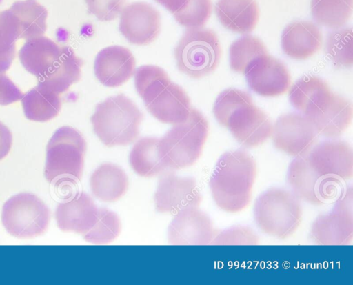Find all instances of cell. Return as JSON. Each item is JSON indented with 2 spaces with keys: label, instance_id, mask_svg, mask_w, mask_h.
Segmentation results:
<instances>
[{
  "label": "cell",
  "instance_id": "cell-37",
  "mask_svg": "<svg viewBox=\"0 0 353 285\" xmlns=\"http://www.w3.org/2000/svg\"><path fill=\"white\" fill-rule=\"evenodd\" d=\"M213 244H257L259 237L248 226H236L216 233Z\"/></svg>",
  "mask_w": 353,
  "mask_h": 285
},
{
  "label": "cell",
  "instance_id": "cell-14",
  "mask_svg": "<svg viewBox=\"0 0 353 285\" xmlns=\"http://www.w3.org/2000/svg\"><path fill=\"white\" fill-rule=\"evenodd\" d=\"M225 127L246 148L263 144L271 137L273 129L269 117L253 103L241 106L234 111Z\"/></svg>",
  "mask_w": 353,
  "mask_h": 285
},
{
  "label": "cell",
  "instance_id": "cell-5",
  "mask_svg": "<svg viewBox=\"0 0 353 285\" xmlns=\"http://www.w3.org/2000/svg\"><path fill=\"white\" fill-rule=\"evenodd\" d=\"M86 150L81 133L70 126L56 130L46 148L44 174L56 186L77 184L81 181Z\"/></svg>",
  "mask_w": 353,
  "mask_h": 285
},
{
  "label": "cell",
  "instance_id": "cell-11",
  "mask_svg": "<svg viewBox=\"0 0 353 285\" xmlns=\"http://www.w3.org/2000/svg\"><path fill=\"white\" fill-rule=\"evenodd\" d=\"M271 136L276 149L294 157L307 153L318 138L310 119L297 112L281 115L273 126Z\"/></svg>",
  "mask_w": 353,
  "mask_h": 285
},
{
  "label": "cell",
  "instance_id": "cell-34",
  "mask_svg": "<svg viewBox=\"0 0 353 285\" xmlns=\"http://www.w3.org/2000/svg\"><path fill=\"white\" fill-rule=\"evenodd\" d=\"M250 103H253V101L250 93L229 88L223 91L216 98L213 112L217 121L225 127L228 118L234 111L241 106Z\"/></svg>",
  "mask_w": 353,
  "mask_h": 285
},
{
  "label": "cell",
  "instance_id": "cell-15",
  "mask_svg": "<svg viewBox=\"0 0 353 285\" xmlns=\"http://www.w3.org/2000/svg\"><path fill=\"white\" fill-rule=\"evenodd\" d=\"M160 30V14L149 3L133 2L121 12L119 30L132 44L150 43L157 37Z\"/></svg>",
  "mask_w": 353,
  "mask_h": 285
},
{
  "label": "cell",
  "instance_id": "cell-9",
  "mask_svg": "<svg viewBox=\"0 0 353 285\" xmlns=\"http://www.w3.org/2000/svg\"><path fill=\"white\" fill-rule=\"evenodd\" d=\"M352 188L345 187L332 210L318 216L310 228V237L317 244L345 245L353 239Z\"/></svg>",
  "mask_w": 353,
  "mask_h": 285
},
{
  "label": "cell",
  "instance_id": "cell-36",
  "mask_svg": "<svg viewBox=\"0 0 353 285\" xmlns=\"http://www.w3.org/2000/svg\"><path fill=\"white\" fill-rule=\"evenodd\" d=\"M211 0H188L176 12L173 14L181 26L189 28H202L212 13Z\"/></svg>",
  "mask_w": 353,
  "mask_h": 285
},
{
  "label": "cell",
  "instance_id": "cell-26",
  "mask_svg": "<svg viewBox=\"0 0 353 285\" xmlns=\"http://www.w3.org/2000/svg\"><path fill=\"white\" fill-rule=\"evenodd\" d=\"M21 100L26 117L35 121L54 118L61 107L59 94L39 83L24 94Z\"/></svg>",
  "mask_w": 353,
  "mask_h": 285
},
{
  "label": "cell",
  "instance_id": "cell-41",
  "mask_svg": "<svg viewBox=\"0 0 353 285\" xmlns=\"http://www.w3.org/2000/svg\"><path fill=\"white\" fill-rule=\"evenodd\" d=\"M164 6L171 13L174 14L179 10L188 0H155Z\"/></svg>",
  "mask_w": 353,
  "mask_h": 285
},
{
  "label": "cell",
  "instance_id": "cell-20",
  "mask_svg": "<svg viewBox=\"0 0 353 285\" xmlns=\"http://www.w3.org/2000/svg\"><path fill=\"white\" fill-rule=\"evenodd\" d=\"M145 107L159 121L170 124L185 121L191 109L188 95L179 85L173 82Z\"/></svg>",
  "mask_w": 353,
  "mask_h": 285
},
{
  "label": "cell",
  "instance_id": "cell-35",
  "mask_svg": "<svg viewBox=\"0 0 353 285\" xmlns=\"http://www.w3.org/2000/svg\"><path fill=\"white\" fill-rule=\"evenodd\" d=\"M15 26L8 10L0 12V72L8 70L15 57Z\"/></svg>",
  "mask_w": 353,
  "mask_h": 285
},
{
  "label": "cell",
  "instance_id": "cell-6",
  "mask_svg": "<svg viewBox=\"0 0 353 285\" xmlns=\"http://www.w3.org/2000/svg\"><path fill=\"white\" fill-rule=\"evenodd\" d=\"M303 218L301 200L292 192L272 188L261 193L254 206V219L265 234L285 239L299 227Z\"/></svg>",
  "mask_w": 353,
  "mask_h": 285
},
{
  "label": "cell",
  "instance_id": "cell-1",
  "mask_svg": "<svg viewBox=\"0 0 353 285\" xmlns=\"http://www.w3.org/2000/svg\"><path fill=\"white\" fill-rule=\"evenodd\" d=\"M353 176V151L336 139L315 144L290 164L287 181L300 199L315 206L334 202Z\"/></svg>",
  "mask_w": 353,
  "mask_h": 285
},
{
  "label": "cell",
  "instance_id": "cell-31",
  "mask_svg": "<svg viewBox=\"0 0 353 285\" xmlns=\"http://www.w3.org/2000/svg\"><path fill=\"white\" fill-rule=\"evenodd\" d=\"M265 54H268V50L259 39L250 35H243L230 47V66L236 72L244 73L254 59Z\"/></svg>",
  "mask_w": 353,
  "mask_h": 285
},
{
  "label": "cell",
  "instance_id": "cell-32",
  "mask_svg": "<svg viewBox=\"0 0 353 285\" xmlns=\"http://www.w3.org/2000/svg\"><path fill=\"white\" fill-rule=\"evenodd\" d=\"M328 88L327 84L318 77L304 76L290 90V102L295 109L304 114L315 98Z\"/></svg>",
  "mask_w": 353,
  "mask_h": 285
},
{
  "label": "cell",
  "instance_id": "cell-39",
  "mask_svg": "<svg viewBox=\"0 0 353 285\" xmlns=\"http://www.w3.org/2000/svg\"><path fill=\"white\" fill-rule=\"evenodd\" d=\"M24 94L4 73L0 72V105L6 106L21 99Z\"/></svg>",
  "mask_w": 353,
  "mask_h": 285
},
{
  "label": "cell",
  "instance_id": "cell-12",
  "mask_svg": "<svg viewBox=\"0 0 353 285\" xmlns=\"http://www.w3.org/2000/svg\"><path fill=\"white\" fill-rule=\"evenodd\" d=\"M244 74L250 88L263 97L281 95L290 86L291 77L286 66L268 54L254 59Z\"/></svg>",
  "mask_w": 353,
  "mask_h": 285
},
{
  "label": "cell",
  "instance_id": "cell-25",
  "mask_svg": "<svg viewBox=\"0 0 353 285\" xmlns=\"http://www.w3.org/2000/svg\"><path fill=\"white\" fill-rule=\"evenodd\" d=\"M83 63L76 56L72 49L63 46L59 59L52 68L38 79V83L61 94L81 79V69Z\"/></svg>",
  "mask_w": 353,
  "mask_h": 285
},
{
  "label": "cell",
  "instance_id": "cell-3",
  "mask_svg": "<svg viewBox=\"0 0 353 285\" xmlns=\"http://www.w3.org/2000/svg\"><path fill=\"white\" fill-rule=\"evenodd\" d=\"M143 113L123 94L99 103L90 118L98 138L107 146H128L139 135Z\"/></svg>",
  "mask_w": 353,
  "mask_h": 285
},
{
  "label": "cell",
  "instance_id": "cell-18",
  "mask_svg": "<svg viewBox=\"0 0 353 285\" xmlns=\"http://www.w3.org/2000/svg\"><path fill=\"white\" fill-rule=\"evenodd\" d=\"M98 209L90 195L77 193L58 204L55 211L57 226L63 232L84 235L94 224Z\"/></svg>",
  "mask_w": 353,
  "mask_h": 285
},
{
  "label": "cell",
  "instance_id": "cell-19",
  "mask_svg": "<svg viewBox=\"0 0 353 285\" xmlns=\"http://www.w3.org/2000/svg\"><path fill=\"white\" fill-rule=\"evenodd\" d=\"M323 35L313 22L296 21L288 24L281 35L283 52L290 58L305 59L317 52L322 46Z\"/></svg>",
  "mask_w": 353,
  "mask_h": 285
},
{
  "label": "cell",
  "instance_id": "cell-24",
  "mask_svg": "<svg viewBox=\"0 0 353 285\" xmlns=\"http://www.w3.org/2000/svg\"><path fill=\"white\" fill-rule=\"evenodd\" d=\"M128 177L125 171L111 163L99 166L90 178L92 193L105 202H113L121 198L128 190Z\"/></svg>",
  "mask_w": 353,
  "mask_h": 285
},
{
  "label": "cell",
  "instance_id": "cell-27",
  "mask_svg": "<svg viewBox=\"0 0 353 285\" xmlns=\"http://www.w3.org/2000/svg\"><path fill=\"white\" fill-rule=\"evenodd\" d=\"M159 139L143 137L132 147L129 161L133 170L140 176L152 177L166 170L159 153Z\"/></svg>",
  "mask_w": 353,
  "mask_h": 285
},
{
  "label": "cell",
  "instance_id": "cell-33",
  "mask_svg": "<svg viewBox=\"0 0 353 285\" xmlns=\"http://www.w3.org/2000/svg\"><path fill=\"white\" fill-rule=\"evenodd\" d=\"M121 224L118 215L107 208H99L93 226L83 235L85 241L105 244L114 241L120 234Z\"/></svg>",
  "mask_w": 353,
  "mask_h": 285
},
{
  "label": "cell",
  "instance_id": "cell-28",
  "mask_svg": "<svg viewBox=\"0 0 353 285\" xmlns=\"http://www.w3.org/2000/svg\"><path fill=\"white\" fill-rule=\"evenodd\" d=\"M352 4L353 0H312V16L319 26L342 28L351 17Z\"/></svg>",
  "mask_w": 353,
  "mask_h": 285
},
{
  "label": "cell",
  "instance_id": "cell-40",
  "mask_svg": "<svg viewBox=\"0 0 353 285\" xmlns=\"http://www.w3.org/2000/svg\"><path fill=\"white\" fill-rule=\"evenodd\" d=\"M12 134L7 126L0 121V160L10 152L12 146Z\"/></svg>",
  "mask_w": 353,
  "mask_h": 285
},
{
  "label": "cell",
  "instance_id": "cell-17",
  "mask_svg": "<svg viewBox=\"0 0 353 285\" xmlns=\"http://www.w3.org/2000/svg\"><path fill=\"white\" fill-rule=\"evenodd\" d=\"M94 69L97 78L103 85L117 87L134 75L135 59L129 49L111 46L97 54Z\"/></svg>",
  "mask_w": 353,
  "mask_h": 285
},
{
  "label": "cell",
  "instance_id": "cell-29",
  "mask_svg": "<svg viewBox=\"0 0 353 285\" xmlns=\"http://www.w3.org/2000/svg\"><path fill=\"white\" fill-rule=\"evenodd\" d=\"M171 82L167 72L157 66H142L135 72V88L145 106L150 103Z\"/></svg>",
  "mask_w": 353,
  "mask_h": 285
},
{
  "label": "cell",
  "instance_id": "cell-16",
  "mask_svg": "<svg viewBox=\"0 0 353 285\" xmlns=\"http://www.w3.org/2000/svg\"><path fill=\"white\" fill-rule=\"evenodd\" d=\"M215 235L210 218L198 208L177 213L168 227V240L172 244H208Z\"/></svg>",
  "mask_w": 353,
  "mask_h": 285
},
{
  "label": "cell",
  "instance_id": "cell-2",
  "mask_svg": "<svg viewBox=\"0 0 353 285\" xmlns=\"http://www.w3.org/2000/svg\"><path fill=\"white\" fill-rule=\"evenodd\" d=\"M256 176V161L248 152L239 149L223 153L209 182L216 206L232 213L246 208L252 200Z\"/></svg>",
  "mask_w": 353,
  "mask_h": 285
},
{
  "label": "cell",
  "instance_id": "cell-13",
  "mask_svg": "<svg viewBox=\"0 0 353 285\" xmlns=\"http://www.w3.org/2000/svg\"><path fill=\"white\" fill-rule=\"evenodd\" d=\"M154 199L158 212L177 213L188 208H198L202 196L194 178L167 174L160 179Z\"/></svg>",
  "mask_w": 353,
  "mask_h": 285
},
{
  "label": "cell",
  "instance_id": "cell-21",
  "mask_svg": "<svg viewBox=\"0 0 353 285\" xmlns=\"http://www.w3.org/2000/svg\"><path fill=\"white\" fill-rule=\"evenodd\" d=\"M63 46L44 36L28 40L19 52L24 68L38 79L43 76L59 59Z\"/></svg>",
  "mask_w": 353,
  "mask_h": 285
},
{
  "label": "cell",
  "instance_id": "cell-38",
  "mask_svg": "<svg viewBox=\"0 0 353 285\" xmlns=\"http://www.w3.org/2000/svg\"><path fill=\"white\" fill-rule=\"evenodd\" d=\"M88 12L99 21H109L122 12L125 0H85Z\"/></svg>",
  "mask_w": 353,
  "mask_h": 285
},
{
  "label": "cell",
  "instance_id": "cell-4",
  "mask_svg": "<svg viewBox=\"0 0 353 285\" xmlns=\"http://www.w3.org/2000/svg\"><path fill=\"white\" fill-rule=\"evenodd\" d=\"M208 131L206 119L191 108L185 121L175 124L159 139V153L166 169L178 170L194 164L201 155Z\"/></svg>",
  "mask_w": 353,
  "mask_h": 285
},
{
  "label": "cell",
  "instance_id": "cell-10",
  "mask_svg": "<svg viewBox=\"0 0 353 285\" xmlns=\"http://www.w3.org/2000/svg\"><path fill=\"white\" fill-rule=\"evenodd\" d=\"M303 115L310 119L318 135L335 139L350 125L352 104L328 88L315 98Z\"/></svg>",
  "mask_w": 353,
  "mask_h": 285
},
{
  "label": "cell",
  "instance_id": "cell-22",
  "mask_svg": "<svg viewBox=\"0 0 353 285\" xmlns=\"http://www.w3.org/2000/svg\"><path fill=\"white\" fill-rule=\"evenodd\" d=\"M214 10L225 28L241 34L252 32L259 19L256 0H218Z\"/></svg>",
  "mask_w": 353,
  "mask_h": 285
},
{
  "label": "cell",
  "instance_id": "cell-23",
  "mask_svg": "<svg viewBox=\"0 0 353 285\" xmlns=\"http://www.w3.org/2000/svg\"><path fill=\"white\" fill-rule=\"evenodd\" d=\"M15 26L17 38L28 40L46 30L48 11L37 0L15 1L7 10Z\"/></svg>",
  "mask_w": 353,
  "mask_h": 285
},
{
  "label": "cell",
  "instance_id": "cell-8",
  "mask_svg": "<svg viewBox=\"0 0 353 285\" xmlns=\"http://www.w3.org/2000/svg\"><path fill=\"white\" fill-rule=\"evenodd\" d=\"M50 219L47 206L32 193L15 195L3 206L2 224L8 233L17 238L31 239L43 234Z\"/></svg>",
  "mask_w": 353,
  "mask_h": 285
},
{
  "label": "cell",
  "instance_id": "cell-7",
  "mask_svg": "<svg viewBox=\"0 0 353 285\" xmlns=\"http://www.w3.org/2000/svg\"><path fill=\"white\" fill-rule=\"evenodd\" d=\"M221 55L218 37L208 28H188L174 49L179 70L193 79L212 73L217 68Z\"/></svg>",
  "mask_w": 353,
  "mask_h": 285
},
{
  "label": "cell",
  "instance_id": "cell-30",
  "mask_svg": "<svg viewBox=\"0 0 353 285\" xmlns=\"http://www.w3.org/2000/svg\"><path fill=\"white\" fill-rule=\"evenodd\" d=\"M352 29L351 27L332 29L328 32L325 52L339 68H350L353 64Z\"/></svg>",
  "mask_w": 353,
  "mask_h": 285
}]
</instances>
